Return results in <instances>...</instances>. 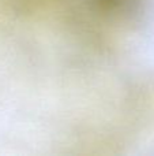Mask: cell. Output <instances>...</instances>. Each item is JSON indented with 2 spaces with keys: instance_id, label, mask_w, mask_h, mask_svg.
I'll list each match as a JSON object with an SVG mask.
<instances>
[{
  "instance_id": "obj_1",
  "label": "cell",
  "mask_w": 154,
  "mask_h": 156,
  "mask_svg": "<svg viewBox=\"0 0 154 156\" xmlns=\"http://www.w3.org/2000/svg\"><path fill=\"white\" fill-rule=\"evenodd\" d=\"M136 0H92V4L98 11L105 14H116L127 11Z\"/></svg>"
}]
</instances>
